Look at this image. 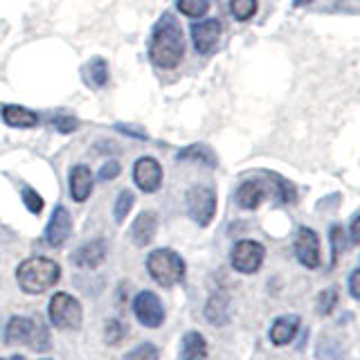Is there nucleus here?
<instances>
[{
    "mask_svg": "<svg viewBox=\"0 0 360 360\" xmlns=\"http://www.w3.org/2000/svg\"><path fill=\"white\" fill-rule=\"evenodd\" d=\"M264 259H266V248L252 239L236 241L232 248V255H230L232 268L241 275L259 273V268L264 266Z\"/></svg>",
    "mask_w": 360,
    "mask_h": 360,
    "instance_id": "nucleus-7",
    "label": "nucleus"
},
{
    "mask_svg": "<svg viewBox=\"0 0 360 360\" xmlns=\"http://www.w3.org/2000/svg\"><path fill=\"white\" fill-rule=\"evenodd\" d=\"M82 77L86 86L90 88H104L108 84V63L101 56H95L90 59L84 68H82Z\"/></svg>",
    "mask_w": 360,
    "mask_h": 360,
    "instance_id": "nucleus-21",
    "label": "nucleus"
},
{
    "mask_svg": "<svg viewBox=\"0 0 360 360\" xmlns=\"http://www.w3.org/2000/svg\"><path fill=\"white\" fill-rule=\"evenodd\" d=\"M295 257L297 262L309 268V270H315L320 268L322 264V250H320V236L315 230L311 228H300L297 230V236H295Z\"/></svg>",
    "mask_w": 360,
    "mask_h": 360,
    "instance_id": "nucleus-9",
    "label": "nucleus"
},
{
    "mask_svg": "<svg viewBox=\"0 0 360 360\" xmlns=\"http://www.w3.org/2000/svg\"><path fill=\"white\" fill-rule=\"evenodd\" d=\"M48 318L54 329L75 331L82 326V320H84L82 302L72 297L70 292H54L48 304Z\"/></svg>",
    "mask_w": 360,
    "mask_h": 360,
    "instance_id": "nucleus-5",
    "label": "nucleus"
},
{
    "mask_svg": "<svg viewBox=\"0 0 360 360\" xmlns=\"http://www.w3.org/2000/svg\"><path fill=\"white\" fill-rule=\"evenodd\" d=\"M300 315H279V318L273 322V326H270L268 331V338L270 342H273L275 347H286L290 345L292 340H295V335L300 331Z\"/></svg>",
    "mask_w": 360,
    "mask_h": 360,
    "instance_id": "nucleus-14",
    "label": "nucleus"
},
{
    "mask_svg": "<svg viewBox=\"0 0 360 360\" xmlns=\"http://www.w3.org/2000/svg\"><path fill=\"white\" fill-rule=\"evenodd\" d=\"M183 360H185V358H183Z\"/></svg>",
    "mask_w": 360,
    "mask_h": 360,
    "instance_id": "nucleus-40",
    "label": "nucleus"
},
{
    "mask_svg": "<svg viewBox=\"0 0 360 360\" xmlns=\"http://www.w3.org/2000/svg\"><path fill=\"white\" fill-rule=\"evenodd\" d=\"M183 358L185 360H205L207 358V340L198 331H189L183 335Z\"/></svg>",
    "mask_w": 360,
    "mask_h": 360,
    "instance_id": "nucleus-22",
    "label": "nucleus"
},
{
    "mask_svg": "<svg viewBox=\"0 0 360 360\" xmlns=\"http://www.w3.org/2000/svg\"><path fill=\"white\" fill-rule=\"evenodd\" d=\"M146 270H149L151 279L158 286L172 288L185 279L187 264L172 248H158V250L149 252V257H146Z\"/></svg>",
    "mask_w": 360,
    "mask_h": 360,
    "instance_id": "nucleus-3",
    "label": "nucleus"
},
{
    "mask_svg": "<svg viewBox=\"0 0 360 360\" xmlns=\"http://www.w3.org/2000/svg\"><path fill=\"white\" fill-rule=\"evenodd\" d=\"M0 360H5V358H0ZM7 360H25L22 356H11V358H7Z\"/></svg>",
    "mask_w": 360,
    "mask_h": 360,
    "instance_id": "nucleus-38",
    "label": "nucleus"
},
{
    "mask_svg": "<svg viewBox=\"0 0 360 360\" xmlns=\"http://www.w3.org/2000/svg\"><path fill=\"white\" fill-rule=\"evenodd\" d=\"M338 300H340V292H338L335 286H329L324 288L320 295H318V302H315V307H318V313L320 315H331L338 307Z\"/></svg>",
    "mask_w": 360,
    "mask_h": 360,
    "instance_id": "nucleus-27",
    "label": "nucleus"
},
{
    "mask_svg": "<svg viewBox=\"0 0 360 360\" xmlns=\"http://www.w3.org/2000/svg\"><path fill=\"white\" fill-rule=\"evenodd\" d=\"M180 14H185L189 18H202L212 7V0H178L176 3Z\"/></svg>",
    "mask_w": 360,
    "mask_h": 360,
    "instance_id": "nucleus-25",
    "label": "nucleus"
},
{
    "mask_svg": "<svg viewBox=\"0 0 360 360\" xmlns=\"http://www.w3.org/2000/svg\"><path fill=\"white\" fill-rule=\"evenodd\" d=\"M115 131L129 135V138H133V140H146V131H142L138 127H127V124H117Z\"/></svg>",
    "mask_w": 360,
    "mask_h": 360,
    "instance_id": "nucleus-34",
    "label": "nucleus"
},
{
    "mask_svg": "<svg viewBox=\"0 0 360 360\" xmlns=\"http://www.w3.org/2000/svg\"><path fill=\"white\" fill-rule=\"evenodd\" d=\"M205 318L207 322L217 324V326H225L230 322V297L225 292H217L212 295L205 304Z\"/></svg>",
    "mask_w": 360,
    "mask_h": 360,
    "instance_id": "nucleus-19",
    "label": "nucleus"
},
{
    "mask_svg": "<svg viewBox=\"0 0 360 360\" xmlns=\"http://www.w3.org/2000/svg\"><path fill=\"white\" fill-rule=\"evenodd\" d=\"M5 340L7 345H25L34 352H45V349H50V331L39 318L14 315L7 322Z\"/></svg>",
    "mask_w": 360,
    "mask_h": 360,
    "instance_id": "nucleus-4",
    "label": "nucleus"
},
{
    "mask_svg": "<svg viewBox=\"0 0 360 360\" xmlns=\"http://www.w3.org/2000/svg\"><path fill=\"white\" fill-rule=\"evenodd\" d=\"M133 205H135V194L131 189H122L117 194L115 207H112V217H115V221L124 223V219L129 217V212L133 210Z\"/></svg>",
    "mask_w": 360,
    "mask_h": 360,
    "instance_id": "nucleus-26",
    "label": "nucleus"
},
{
    "mask_svg": "<svg viewBox=\"0 0 360 360\" xmlns=\"http://www.w3.org/2000/svg\"><path fill=\"white\" fill-rule=\"evenodd\" d=\"M129 333V326L120 322V320H106V326H104V338L110 347H117L124 338Z\"/></svg>",
    "mask_w": 360,
    "mask_h": 360,
    "instance_id": "nucleus-29",
    "label": "nucleus"
},
{
    "mask_svg": "<svg viewBox=\"0 0 360 360\" xmlns=\"http://www.w3.org/2000/svg\"><path fill=\"white\" fill-rule=\"evenodd\" d=\"M106 255H108L106 241L104 239H95V241H88L84 245H79L77 250L72 252L70 262L77 268H90V270H95V268H99L101 264L106 262Z\"/></svg>",
    "mask_w": 360,
    "mask_h": 360,
    "instance_id": "nucleus-13",
    "label": "nucleus"
},
{
    "mask_svg": "<svg viewBox=\"0 0 360 360\" xmlns=\"http://www.w3.org/2000/svg\"><path fill=\"white\" fill-rule=\"evenodd\" d=\"M3 120H5L7 127H14V129H32L39 124L37 112L25 108V106H18V104H5L3 106Z\"/></svg>",
    "mask_w": 360,
    "mask_h": 360,
    "instance_id": "nucleus-18",
    "label": "nucleus"
},
{
    "mask_svg": "<svg viewBox=\"0 0 360 360\" xmlns=\"http://www.w3.org/2000/svg\"><path fill=\"white\" fill-rule=\"evenodd\" d=\"M349 241H352V245H358L360 243V214L356 212L352 217V225H349Z\"/></svg>",
    "mask_w": 360,
    "mask_h": 360,
    "instance_id": "nucleus-36",
    "label": "nucleus"
},
{
    "mask_svg": "<svg viewBox=\"0 0 360 360\" xmlns=\"http://www.w3.org/2000/svg\"><path fill=\"white\" fill-rule=\"evenodd\" d=\"M266 178L270 183V194L277 198V202L281 205H290V202L297 200V191H295V185L286 180L284 176H279L275 172H266Z\"/></svg>",
    "mask_w": 360,
    "mask_h": 360,
    "instance_id": "nucleus-20",
    "label": "nucleus"
},
{
    "mask_svg": "<svg viewBox=\"0 0 360 360\" xmlns=\"http://www.w3.org/2000/svg\"><path fill=\"white\" fill-rule=\"evenodd\" d=\"M187 212L194 223L207 228L217 217V191L205 185H194L187 191Z\"/></svg>",
    "mask_w": 360,
    "mask_h": 360,
    "instance_id": "nucleus-6",
    "label": "nucleus"
},
{
    "mask_svg": "<svg viewBox=\"0 0 360 360\" xmlns=\"http://www.w3.org/2000/svg\"><path fill=\"white\" fill-rule=\"evenodd\" d=\"M72 234V217L63 205H56L48 228H45V243L50 248H61Z\"/></svg>",
    "mask_w": 360,
    "mask_h": 360,
    "instance_id": "nucleus-12",
    "label": "nucleus"
},
{
    "mask_svg": "<svg viewBox=\"0 0 360 360\" xmlns=\"http://www.w3.org/2000/svg\"><path fill=\"white\" fill-rule=\"evenodd\" d=\"M358 279H360V268H354V270H352V275H349V295H352L354 300H360Z\"/></svg>",
    "mask_w": 360,
    "mask_h": 360,
    "instance_id": "nucleus-35",
    "label": "nucleus"
},
{
    "mask_svg": "<svg viewBox=\"0 0 360 360\" xmlns=\"http://www.w3.org/2000/svg\"><path fill=\"white\" fill-rule=\"evenodd\" d=\"M329 241H331V266H335L338 262H340V257L345 255L347 250V232L342 225H331L329 230Z\"/></svg>",
    "mask_w": 360,
    "mask_h": 360,
    "instance_id": "nucleus-24",
    "label": "nucleus"
},
{
    "mask_svg": "<svg viewBox=\"0 0 360 360\" xmlns=\"http://www.w3.org/2000/svg\"><path fill=\"white\" fill-rule=\"evenodd\" d=\"M304 3H307V5H309V3H311V0H295V7H300V5H304Z\"/></svg>",
    "mask_w": 360,
    "mask_h": 360,
    "instance_id": "nucleus-37",
    "label": "nucleus"
},
{
    "mask_svg": "<svg viewBox=\"0 0 360 360\" xmlns=\"http://www.w3.org/2000/svg\"><path fill=\"white\" fill-rule=\"evenodd\" d=\"M230 14L236 20H250L257 14V0H230Z\"/></svg>",
    "mask_w": 360,
    "mask_h": 360,
    "instance_id": "nucleus-28",
    "label": "nucleus"
},
{
    "mask_svg": "<svg viewBox=\"0 0 360 360\" xmlns=\"http://www.w3.org/2000/svg\"><path fill=\"white\" fill-rule=\"evenodd\" d=\"M52 127L56 131H61V133H72L79 129V122L75 117H54L52 120Z\"/></svg>",
    "mask_w": 360,
    "mask_h": 360,
    "instance_id": "nucleus-33",
    "label": "nucleus"
},
{
    "mask_svg": "<svg viewBox=\"0 0 360 360\" xmlns=\"http://www.w3.org/2000/svg\"><path fill=\"white\" fill-rule=\"evenodd\" d=\"M133 180L144 194H155L162 187V165L151 155H144L133 165Z\"/></svg>",
    "mask_w": 360,
    "mask_h": 360,
    "instance_id": "nucleus-10",
    "label": "nucleus"
},
{
    "mask_svg": "<svg viewBox=\"0 0 360 360\" xmlns=\"http://www.w3.org/2000/svg\"><path fill=\"white\" fill-rule=\"evenodd\" d=\"M155 232H158V214L151 210L138 214V219L131 225V239L138 248L149 245L155 239Z\"/></svg>",
    "mask_w": 360,
    "mask_h": 360,
    "instance_id": "nucleus-16",
    "label": "nucleus"
},
{
    "mask_svg": "<svg viewBox=\"0 0 360 360\" xmlns=\"http://www.w3.org/2000/svg\"><path fill=\"white\" fill-rule=\"evenodd\" d=\"M20 198H22V202H25V207H27L30 214H41L43 207H45V200L41 198L39 191H34L32 187H22L20 189Z\"/></svg>",
    "mask_w": 360,
    "mask_h": 360,
    "instance_id": "nucleus-31",
    "label": "nucleus"
},
{
    "mask_svg": "<svg viewBox=\"0 0 360 360\" xmlns=\"http://www.w3.org/2000/svg\"><path fill=\"white\" fill-rule=\"evenodd\" d=\"M93 172L86 165H75L70 169V198L75 202H86L93 194Z\"/></svg>",
    "mask_w": 360,
    "mask_h": 360,
    "instance_id": "nucleus-17",
    "label": "nucleus"
},
{
    "mask_svg": "<svg viewBox=\"0 0 360 360\" xmlns=\"http://www.w3.org/2000/svg\"><path fill=\"white\" fill-rule=\"evenodd\" d=\"M59 279L61 266L48 257H30L16 268V281L27 295H41L59 284Z\"/></svg>",
    "mask_w": 360,
    "mask_h": 360,
    "instance_id": "nucleus-2",
    "label": "nucleus"
},
{
    "mask_svg": "<svg viewBox=\"0 0 360 360\" xmlns=\"http://www.w3.org/2000/svg\"><path fill=\"white\" fill-rule=\"evenodd\" d=\"M183 56H185L183 27H180V22L176 20L174 14H165L153 27L151 41H149V59L158 68L174 70V68L183 61Z\"/></svg>",
    "mask_w": 360,
    "mask_h": 360,
    "instance_id": "nucleus-1",
    "label": "nucleus"
},
{
    "mask_svg": "<svg viewBox=\"0 0 360 360\" xmlns=\"http://www.w3.org/2000/svg\"><path fill=\"white\" fill-rule=\"evenodd\" d=\"M122 174V165L117 162V160H108L104 167L99 169V180H115L117 176Z\"/></svg>",
    "mask_w": 360,
    "mask_h": 360,
    "instance_id": "nucleus-32",
    "label": "nucleus"
},
{
    "mask_svg": "<svg viewBox=\"0 0 360 360\" xmlns=\"http://www.w3.org/2000/svg\"><path fill=\"white\" fill-rule=\"evenodd\" d=\"M133 313H135V318H138V322L146 326V329H160L167 318L165 304L153 290H140L138 295H135Z\"/></svg>",
    "mask_w": 360,
    "mask_h": 360,
    "instance_id": "nucleus-8",
    "label": "nucleus"
},
{
    "mask_svg": "<svg viewBox=\"0 0 360 360\" xmlns=\"http://www.w3.org/2000/svg\"><path fill=\"white\" fill-rule=\"evenodd\" d=\"M266 194H268V187L262 183V180L252 178V180H243L239 185L234 200L241 210H257L266 200Z\"/></svg>",
    "mask_w": 360,
    "mask_h": 360,
    "instance_id": "nucleus-15",
    "label": "nucleus"
},
{
    "mask_svg": "<svg viewBox=\"0 0 360 360\" xmlns=\"http://www.w3.org/2000/svg\"><path fill=\"white\" fill-rule=\"evenodd\" d=\"M191 43H194V48L198 54H212L217 50V45L221 41V34H223V25L219 18H205L196 22V25H191Z\"/></svg>",
    "mask_w": 360,
    "mask_h": 360,
    "instance_id": "nucleus-11",
    "label": "nucleus"
},
{
    "mask_svg": "<svg viewBox=\"0 0 360 360\" xmlns=\"http://www.w3.org/2000/svg\"><path fill=\"white\" fill-rule=\"evenodd\" d=\"M124 360H160V349L153 342H142L124 356Z\"/></svg>",
    "mask_w": 360,
    "mask_h": 360,
    "instance_id": "nucleus-30",
    "label": "nucleus"
},
{
    "mask_svg": "<svg viewBox=\"0 0 360 360\" xmlns=\"http://www.w3.org/2000/svg\"><path fill=\"white\" fill-rule=\"evenodd\" d=\"M176 160H200V162H205L210 167H217V155H214V151L205 144L187 146V149H183L176 155Z\"/></svg>",
    "mask_w": 360,
    "mask_h": 360,
    "instance_id": "nucleus-23",
    "label": "nucleus"
},
{
    "mask_svg": "<svg viewBox=\"0 0 360 360\" xmlns=\"http://www.w3.org/2000/svg\"><path fill=\"white\" fill-rule=\"evenodd\" d=\"M43 360H48V358H43Z\"/></svg>",
    "mask_w": 360,
    "mask_h": 360,
    "instance_id": "nucleus-39",
    "label": "nucleus"
}]
</instances>
